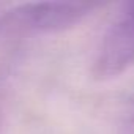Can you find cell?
Returning <instances> with one entry per match:
<instances>
[{
    "label": "cell",
    "mask_w": 134,
    "mask_h": 134,
    "mask_svg": "<svg viewBox=\"0 0 134 134\" xmlns=\"http://www.w3.org/2000/svg\"><path fill=\"white\" fill-rule=\"evenodd\" d=\"M134 62V2L112 24L103 38L93 63V76L106 81L117 77Z\"/></svg>",
    "instance_id": "2"
},
{
    "label": "cell",
    "mask_w": 134,
    "mask_h": 134,
    "mask_svg": "<svg viewBox=\"0 0 134 134\" xmlns=\"http://www.w3.org/2000/svg\"><path fill=\"white\" fill-rule=\"evenodd\" d=\"M95 8V3L84 2H36L14 8L8 19L32 32H60L79 24Z\"/></svg>",
    "instance_id": "1"
}]
</instances>
